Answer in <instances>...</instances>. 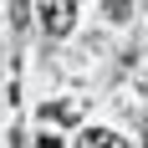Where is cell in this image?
<instances>
[{"instance_id":"cell-1","label":"cell","mask_w":148,"mask_h":148,"mask_svg":"<svg viewBox=\"0 0 148 148\" xmlns=\"http://www.w3.org/2000/svg\"><path fill=\"white\" fill-rule=\"evenodd\" d=\"M72 15H77L72 0H41V26H46V36H66V31H72Z\"/></svg>"},{"instance_id":"cell-2","label":"cell","mask_w":148,"mask_h":148,"mask_svg":"<svg viewBox=\"0 0 148 148\" xmlns=\"http://www.w3.org/2000/svg\"><path fill=\"white\" fill-rule=\"evenodd\" d=\"M41 118H46V123H77V118H82V102H61V107H56V102H46V107H41Z\"/></svg>"},{"instance_id":"cell-3","label":"cell","mask_w":148,"mask_h":148,"mask_svg":"<svg viewBox=\"0 0 148 148\" xmlns=\"http://www.w3.org/2000/svg\"><path fill=\"white\" fill-rule=\"evenodd\" d=\"M82 148H128L118 133H107V128H92V133H82Z\"/></svg>"},{"instance_id":"cell-4","label":"cell","mask_w":148,"mask_h":148,"mask_svg":"<svg viewBox=\"0 0 148 148\" xmlns=\"http://www.w3.org/2000/svg\"><path fill=\"white\" fill-rule=\"evenodd\" d=\"M102 10L112 15V21H128V15H133V0H102Z\"/></svg>"},{"instance_id":"cell-5","label":"cell","mask_w":148,"mask_h":148,"mask_svg":"<svg viewBox=\"0 0 148 148\" xmlns=\"http://www.w3.org/2000/svg\"><path fill=\"white\" fill-rule=\"evenodd\" d=\"M41 148H61V143H56V138H41Z\"/></svg>"},{"instance_id":"cell-6","label":"cell","mask_w":148,"mask_h":148,"mask_svg":"<svg viewBox=\"0 0 148 148\" xmlns=\"http://www.w3.org/2000/svg\"><path fill=\"white\" fill-rule=\"evenodd\" d=\"M138 87H143V92H148V77H138Z\"/></svg>"},{"instance_id":"cell-7","label":"cell","mask_w":148,"mask_h":148,"mask_svg":"<svg viewBox=\"0 0 148 148\" xmlns=\"http://www.w3.org/2000/svg\"><path fill=\"white\" fill-rule=\"evenodd\" d=\"M143 138H148V123H143Z\"/></svg>"}]
</instances>
